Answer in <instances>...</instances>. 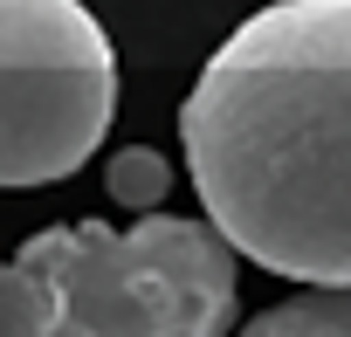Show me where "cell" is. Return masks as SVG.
<instances>
[{"mask_svg":"<svg viewBox=\"0 0 351 337\" xmlns=\"http://www.w3.org/2000/svg\"><path fill=\"white\" fill-rule=\"evenodd\" d=\"M180 145L214 234L289 282H351V0H276L200 69Z\"/></svg>","mask_w":351,"mask_h":337,"instance_id":"6da1fadb","label":"cell"},{"mask_svg":"<svg viewBox=\"0 0 351 337\" xmlns=\"http://www.w3.org/2000/svg\"><path fill=\"white\" fill-rule=\"evenodd\" d=\"M234 310L241 255L214 221L158 207L42 227L0 262V337H228Z\"/></svg>","mask_w":351,"mask_h":337,"instance_id":"7a4b0ae2","label":"cell"},{"mask_svg":"<svg viewBox=\"0 0 351 337\" xmlns=\"http://www.w3.org/2000/svg\"><path fill=\"white\" fill-rule=\"evenodd\" d=\"M117 55L83 0H0V186H49L97 158Z\"/></svg>","mask_w":351,"mask_h":337,"instance_id":"3957f363","label":"cell"},{"mask_svg":"<svg viewBox=\"0 0 351 337\" xmlns=\"http://www.w3.org/2000/svg\"><path fill=\"white\" fill-rule=\"evenodd\" d=\"M241 337H351V282H310L289 303H269Z\"/></svg>","mask_w":351,"mask_h":337,"instance_id":"277c9868","label":"cell"},{"mask_svg":"<svg viewBox=\"0 0 351 337\" xmlns=\"http://www.w3.org/2000/svg\"><path fill=\"white\" fill-rule=\"evenodd\" d=\"M165 186H172V165L152 151V145H131V151H117L110 158V200L117 207H158L165 200Z\"/></svg>","mask_w":351,"mask_h":337,"instance_id":"5b68a950","label":"cell"}]
</instances>
